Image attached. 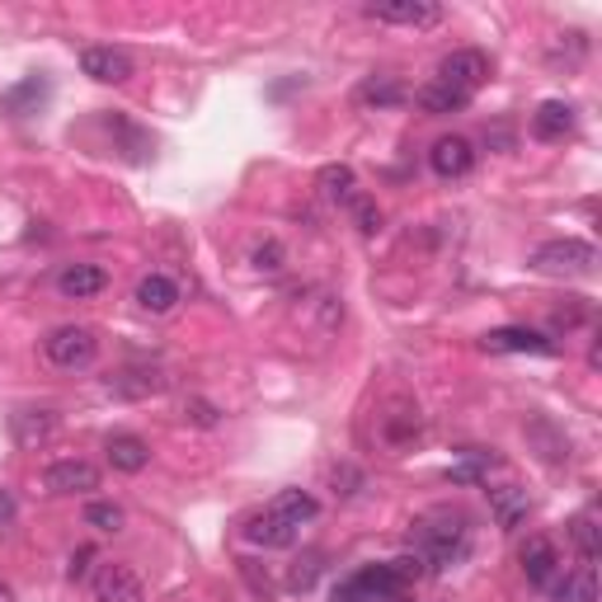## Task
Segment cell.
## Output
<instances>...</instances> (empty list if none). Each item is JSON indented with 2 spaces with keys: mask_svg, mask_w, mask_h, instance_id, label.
Masks as SVG:
<instances>
[{
  "mask_svg": "<svg viewBox=\"0 0 602 602\" xmlns=\"http://www.w3.org/2000/svg\"><path fill=\"white\" fill-rule=\"evenodd\" d=\"M414 541H419V561L434 569H452L471 551V532H466L462 513H456V518L452 513H438V518L414 523Z\"/></svg>",
  "mask_w": 602,
  "mask_h": 602,
  "instance_id": "cell-1",
  "label": "cell"
},
{
  "mask_svg": "<svg viewBox=\"0 0 602 602\" xmlns=\"http://www.w3.org/2000/svg\"><path fill=\"white\" fill-rule=\"evenodd\" d=\"M527 264H532L537 274H547V278H589L598 268V250L589 246V240L565 236V240H547V246H537Z\"/></svg>",
  "mask_w": 602,
  "mask_h": 602,
  "instance_id": "cell-2",
  "label": "cell"
},
{
  "mask_svg": "<svg viewBox=\"0 0 602 602\" xmlns=\"http://www.w3.org/2000/svg\"><path fill=\"white\" fill-rule=\"evenodd\" d=\"M42 353H48L52 367L80 372V367H90L95 358H99V335H95L90 325H57L52 335L42 339Z\"/></svg>",
  "mask_w": 602,
  "mask_h": 602,
  "instance_id": "cell-3",
  "label": "cell"
},
{
  "mask_svg": "<svg viewBox=\"0 0 602 602\" xmlns=\"http://www.w3.org/2000/svg\"><path fill=\"white\" fill-rule=\"evenodd\" d=\"M485 76H490V57H485L480 48H456L442 57V66H438V80L442 85H452V90H462V95H476Z\"/></svg>",
  "mask_w": 602,
  "mask_h": 602,
  "instance_id": "cell-4",
  "label": "cell"
},
{
  "mask_svg": "<svg viewBox=\"0 0 602 602\" xmlns=\"http://www.w3.org/2000/svg\"><path fill=\"white\" fill-rule=\"evenodd\" d=\"M57 428H62V414L48 410V405H28V410L10 414V438L20 442V448H42Z\"/></svg>",
  "mask_w": 602,
  "mask_h": 602,
  "instance_id": "cell-5",
  "label": "cell"
},
{
  "mask_svg": "<svg viewBox=\"0 0 602 602\" xmlns=\"http://www.w3.org/2000/svg\"><path fill=\"white\" fill-rule=\"evenodd\" d=\"M80 71L99 85H123V80H133V52L127 48H85Z\"/></svg>",
  "mask_w": 602,
  "mask_h": 602,
  "instance_id": "cell-6",
  "label": "cell"
},
{
  "mask_svg": "<svg viewBox=\"0 0 602 602\" xmlns=\"http://www.w3.org/2000/svg\"><path fill=\"white\" fill-rule=\"evenodd\" d=\"M42 485L48 494H85V490H99V471L80 456H66V462H52L42 471Z\"/></svg>",
  "mask_w": 602,
  "mask_h": 602,
  "instance_id": "cell-7",
  "label": "cell"
},
{
  "mask_svg": "<svg viewBox=\"0 0 602 602\" xmlns=\"http://www.w3.org/2000/svg\"><path fill=\"white\" fill-rule=\"evenodd\" d=\"M95 602H147L137 569L127 565H99L95 569Z\"/></svg>",
  "mask_w": 602,
  "mask_h": 602,
  "instance_id": "cell-8",
  "label": "cell"
},
{
  "mask_svg": "<svg viewBox=\"0 0 602 602\" xmlns=\"http://www.w3.org/2000/svg\"><path fill=\"white\" fill-rule=\"evenodd\" d=\"M367 14L381 24H405V28H434L442 20L434 0H381V5H367Z\"/></svg>",
  "mask_w": 602,
  "mask_h": 602,
  "instance_id": "cell-9",
  "label": "cell"
},
{
  "mask_svg": "<svg viewBox=\"0 0 602 602\" xmlns=\"http://www.w3.org/2000/svg\"><path fill=\"white\" fill-rule=\"evenodd\" d=\"M485 349L490 353H532V358H551L555 343L537 329H523V325H504V329H490L485 335Z\"/></svg>",
  "mask_w": 602,
  "mask_h": 602,
  "instance_id": "cell-10",
  "label": "cell"
},
{
  "mask_svg": "<svg viewBox=\"0 0 602 602\" xmlns=\"http://www.w3.org/2000/svg\"><path fill=\"white\" fill-rule=\"evenodd\" d=\"M428 165H434L438 179H462L476 165V151H471L466 137H438L434 151H428Z\"/></svg>",
  "mask_w": 602,
  "mask_h": 602,
  "instance_id": "cell-11",
  "label": "cell"
},
{
  "mask_svg": "<svg viewBox=\"0 0 602 602\" xmlns=\"http://www.w3.org/2000/svg\"><path fill=\"white\" fill-rule=\"evenodd\" d=\"M523 575L527 584H537V589H551L555 575H561V555H555V547L547 537H532L523 547Z\"/></svg>",
  "mask_w": 602,
  "mask_h": 602,
  "instance_id": "cell-12",
  "label": "cell"
},
{
  "mask_svg": "<svg viewBox=\"0 0 602 602\" xmlns=\"http://www.w3.org/2000/svg\"><path fill=\"white\" fill-rule=\"evenodd\" d=\"M246 537L254 541V547H264V551H288V547H297V527L288 518H278V513H260V518H250L246 523Z\"/></svg>",
  "mask_w": 602,
  "mask_h": 602,
  "instance_id": "cell-13",
  "label": "cell"
},
{
  "mask_svg": "<svg viewBox=\"0 0 602 602\" xmlns=\"http://www.w3.org/2000/svg\"><path fill=\"white\" fill-rule=\"evenodd\" d=\"M104 288H109V274H104L99 264H66L62 274H57V292H62V297H76V301L104 292Z\"/></svg>",
  "mask_w": 602,
  "mask_h": 602,
  "instance_id": "cell-14",
  "label": "cell"
},
{
  "mask_svg": "<svg viewBox=\"0 0 602 602\" xmlns=\"http://www.w3.org/2000/svg\"><path fill=\"white\" fill-rule=\"evenodd\" d=\"M109 391L123 396V400H147V396L165 391V377L155 367H127V372H118V377H109Z\"/></svg>",
  "mask_w": 602,
  "mask_h": 602,
  "instance_id": "cell-15",
  "label": "cell"
},
{
  "mask_svg": "<svg viewBox=\"0 0 602 602\" xmlns=\"http://www.w3.org/2000/svg\"><path fill=\"white\" fill-rule=\"evenodd\" d=\"M532 133H537L541 141H561V137H569V133H575V109H569L565 99H547V104L532 113Z\"/></svg>",
  "mask_w": 602,
  "mask_h": 602,
  "instance_id": "cell-16",
  "label": "cell"
},
{
  "mask_svg": "<svg viewBox=\"0 0 602 602\" xmlns=\"http://www.w3.org/2000/svg\"><path fill=\"white\" fill-rule=\"evenodd\" d=\"M104 452H109L113 471H127V476H137V471H147V462H151V448H147V442H141L137 434H113Z\"/></svg>",
  "mask_w": 602,
  "mask_h": 602,
  "instance_id": "cell-17",
  "label": "cell"
},
{
  "mask_svg": "<svg viewBox=\"0 0 602 602\" xmlns=\"http://www.w3.org/2000/svg\"><path fill=\"white\" fill-rule=\"evenodd\" d=\"M175 301H179L175 278H165V274H147V278L137 283V306H141V311L165 315V311H175Z\"/></svg>",
  "mask_w": 602,
  "mask_h": 602,
  "instance_id": "cell-18",
  "label": "cell"
},
{
  "mask_svg": "<svg viewBox=\"0 0 602 602\" xmlns=\"http://www.w3.org/2000/svg\"><path fill=\"white\" fill-rule=\"evenodd\" d=\"M358 104H367V109H396V104H405V85H400L396 76H367L363 85H358Z\"/></svg>",
  "mask_w": 602,
  "mask_h": 602,
  "instance_id": "cell-19",
  "label": "cell"
},
{
  "mask_svg": "<svg viewBox=\"0 0 602 602\" xmlns=\"http://www.w3.org/2000/svg\"><path fill=\"white\" fill-rule=\"evenodd\" d=\"M490 513H494L499 527H518L527 518V490H518V485L490 490Z\"/></svg>",
  "mask_w": 602,
  "mask_h": 602,
  "instance_id": "cell-20",
  "label": "cell"
},
{
  "mask_svg": "<svg viewBox=\"0 0 602 602\" xmlns=\"http://www.w3.org/2000/svg\"><path fill=\"white\" fill-rule=\"evenodd\" d=\"M268 513H278V518H288L292 527H301V523H311L315 513H321V504H315V494H306V490H283L274 504H268Z\"/></svg>",
  "mask_w": 602,
  "mask_h": 602,
  "instance_id": "cell-21",
  "label": "cell"
},
{
  "mask_svg": "<svg viewBox=\"0 0 602 602\" xmlns=\"http://www.w3.org/2000/svg\"><path fill=\"white\" fill-rule=\"evenodd\" d=\"M466 104H471V95L452 90V85H442V80H434V85H424V90H419V109L424 113H462Z\"/></svg>",
  "mask_w": 602,
  "mask_h": 602,
  "instance_id": "cell-22",
  "label": "cell"
},
{
  "mask_svg": "<svg viewBox=\"0 0 602 602\" xmlns=\"http://www.w3.org/2000/svg\"><path fill=\"white\" fill-rule=\"evenodd\" d=\"M555 602H593L598 598V584H593V569H579V575H565L551 584Z\"/></svg>",
  "mask_w": 602,
  "mask_h": 602,
  "instance_id": "cell-23",
  "label": "cell"
},
{
  "mask_svg": "<svg viewBox=\"0 0 602 602\" xmlns=\"http://www.w3.org/2000/svg\"><path fill=\"white\" fill-rule=\"evenodd\" d=\"M419 428H424V419H419V410H410V405H400L396 414H386V442H410V438H419Z\"/></svg>",
  "mask_w": 602,
  "mask_h": 602,
  "instance_id": "cell-24",
  "label": "cell"
},
{
  "mask_svg": "<svg viewBox=\"0 0 602 602\" xmlns=\"http://www.w3.org/2000/svg\"><path fill=\"white\" fill-rule=\"evenodd\" d=\"M527 438H537L541 448V456H547V462H569V438L565 434H555V428L547 424V419H532V428H527Z\"/></svg>",
  "mask_w": 602,
  "mask_h": 602,
  "instance_id": "cell-25",
  "label": "cell"
},
{
  "mask_svg": "<svg viewBox=\"0 0 602 602\" xmlns=\"http://www.w3.org/2000/svg\"><path fill=\"white\" fill-rule=\"evenodd\" d=\"M48 95V80H38V76H28L24 85H14L10 95H0V109L5 113H24L28 104H38V99Z\"/></svg>",
  "mask_w": 602,
  "mask_h": 602,
  "instance_id": "cell-26",
  "label": "cell"
},
{
  "mask_svg": "<svg viewBox=\"0 0 602 602\" xmlns=\"http://www.w3.org/2000/svg\"><path fill=\"white\" fill-rule=\"evenodd\" d=\"M569 532H575V547H579V555L584 561H598L602 555V532H598V523H593V513H579L575 518V527H569Z\"/></svg>",
  "mask_w": 602,
  "mask_h": 602,
  "instance_id": "cell-27",
  "label": "cell"
},
{
  "mask_svg": "<svg viewBox=\"0 0 602 602\" xmlns=\"http://www.w3.org/2000/svg\"><path fill=\"white\" fill-rule=\"evenodd\" d=\"M490 466H499V456L466 452V462H462V466H452V471H448V480H452V485H476V480H480Z\"/></svg>",
  "mask_w": 602,
  "mask_h": 602,
  "instance_id": "cell-28",
  "label": "cell"
},
{
  "mask_svg": "<svg viewBox=\"0 0 602 602\" xmlns=\"http://www.w3.org/2000/svg\"><path fill=\"white\" fill-rule=\"evenodd\" d=\"M85 523L99 527V532H118V527H123V509L109 504V499H99V504L85 509Z\"/></svg>",
  "mask_w": 602,
  "mask_h": 602,
  "instance_id": "cell-29",
  "label": "cell"
},
{
  "mask_svg": "<svg viewBox=\"0 0 602 602\" xmlns=\"http://www.w3.org/2000/svg\"><path fill=\"white\" fill-rule=\"evenodd\" d=\"M321 189L329 198H349L353 193V170L349 165H325L321 170Z\"/></svg>",
  "mask_w": 602,
  "mask_h": 602,
  "instance_id": "cell-30",
  "label": "cell"
},
{
  "mask_svg": "<svg viewBox=\"0 0 602 602\" xmlns=\"http://www.w3.org/2000/svg\"><path fill=\"white\" fill-rule=\"evenodd\" d=\"M184 419L198 424V428H217L222 424V410L208 405V400H189V405H184Z\"/></svg>",
  "mask_w": 602,
  "mask_h": 602,
  "instance_id": "cell-31",
  "label": "cell"
},
{
  "mask_svg": "<svg viewBox=\"0 0 602 602\" xmlns=\"http://www.w3.org/2000/svg\"><path fill=\"white\" fill-rule=\"evenodd\" d=\"M250 260H254V268H268V274H274V268H283V246L278 240H260Z\"/></svg>",
  "mask_w": 602,
  "mask_h": 602,
  "instance_id": "cell-32",
  "label": "cell"
},
{
  "mask_svg": "<svg viewBox=\"0 0 602 602\" xmlns=\"http://www.w3.org/2000/svg\"><path fill=\"white\" fill-rule=\"evenodd\" d=\"M315 575H321V555H306V561H301V565L292 569V589L306 593L311 584H315Z\"/></svg>",
  "mask_w": 602,
  "mask_h": 602,
  "instance_id": "cell-33",
  "label": "cell"
},
{
  "mask_svg": "<svg viewBox=\"0 0 602 602\" xmlns=\"http://www.w3.org/2000/svg\"><path fill=\"white\" fill-rule=\"evenodd\" d=\"M353 212H358V222H363V231H367V236H372V231H377V226H381V212L372 208L367 198H353Z\"/></svg>",
  "mask_w": 602,
  "mask_h": 602,
  "instance_id": "cell-34",
  "label": "cell"
},
{
  "mask_svg": "<svg viewBox=\"0 0 602 602\" xmlns=\"http://www.w3.org/2000/svg\"><path fill=\"white\" fill-rule=\"evenodd\" d=\"M20 518V504H14V494L10 490H0V532H5V527Z\"/></svg>",
  "mask_w": 602,
  "mask_h": 602,
  "instance_id": "cell-35",
  "label": "cell"
},
{
  "mask_svg": "<svg viewBox=\"0 0 602 602\" xmlns=\"http://www.w3.org/2000/svg\"><path fill=\"white\" fill-rule=\"evenodd\" d=\"M90 561H95V551H90V547H80L76 555H71V569H66V575H71V579H85V569H90Z\"/></svg>",
  "mask_w": 602,
  "mask_h": 602,
  "instance_id": "cell-36",
  "label": "cell"
},
{
  "mask_svg": "<svg viewBox=\"0 0 602 602\" xmlns=\"http://www.w3.org/2000/svg\"><path fill=\"white\" fill-rule=\"evenodd\" d=\"M0 602H14V589H10L5 579H0Z\"/></svg>",
  "mask_w": 602,
  "mask_h": 602,
  "instance_id": "cell-37",
  "label": "cell"
}]
</instances>
